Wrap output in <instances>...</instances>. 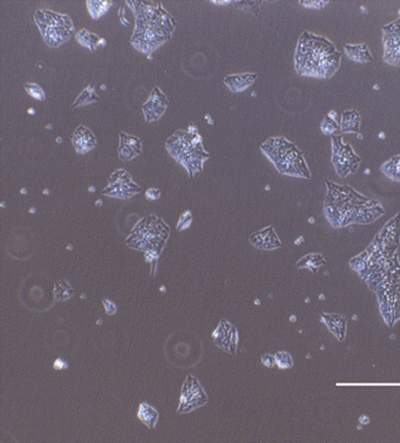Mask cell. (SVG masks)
Listing matches in <instances>:
<instances>
[{
  "label": "cell",
  "instance_id": "6da1fadb",
  "mask_svg": "<svg viewBox=\"0 0 400 443\" xmlns=\"http://www.w3.org/2000/svg\"><path fill=\"white\" fill-rule=\"evenodd\" d=\"M329 184L325 214L333 226H345L352 222L370 223L382 214V209L377 202H370L354 190L345 193V188Z\"/></svg>",
  "mask_w": 400,
  "mask_h": 443
},
{
  "label": "cell",
  "instance_id": "7a4b0ae2",
  "mask_svg": "<svg viewBox=\"0 0 400 443\" xmlns=\"http://www.w3.org/2000/svg\"><path fill=\"white\" fill-rule=\"evenodd\" d=\"M340 60V53L325 38L303 33L296 52V68L301 75L328 79L336 73Z\"/></svg>",
  "mask_w": 400,
  "mask_h": 443
},
{
  "label": "cell",
  "instance_id": "3957f363",
  "mask_svg": "<svg viewBox=\"0 0 400 443\" xmlns=\"http://www.w3.org/2000/svg\"><path fill=\"white\" fill-rule=\"evenodd\" d=\"M262 150L284 175L310 177L303 155L283 137H273L262 144Z\"/></svg>",
  "mask_w": 400,
  "mask_h": 443
},
{
  "label": "cell",
  "instance_id": "277c9868",
  "mask_svg": "<svg viewBox=\"0 0 400 443\" xmlns=\"http://www.w3.org/2000/svg\"><path fill=\"white\" fill-rule=\"evenodd\" d=\"M220 56L207 44H195L184 51L182 67L193 77H212L217 70Z\"/></svg>",
  "mask_w": 400,
  "mask_h": 443
},
{
  "label": "cell",
  "instance_id": "5b68a950",
  "mask_svg": "<svg viewBox=\"0 0 400 443\" xmlns=\"http://www.w3.org/2000/svg\"><path fill=\"white\" fill-rule=\"evenodd\" d=\"M160 15L155 20L136 18V27L131 41L140 52L152 53L156 47L162 45L170 38V32L167 31L160 23Z\"/></svg>",
  "mask_w": 400,
  "mask_h": 443
},
{
  "label": "cell",
  "instance_id": "8992f818",
  "mask_svg": "<svg viewBox=\"0 0 400 443\" xmlns=\"http://www.w3.org/2000/svg\"><path fill=\"white\" fill-rule=\"evenodd\" d=\"M153 219L154 217L147 218L141 224H138V228L135 229L131 237L127 239L128 245L157 255L156 250L159 248L161 249L160 242L164 243L168 230L162 221L157 218L155 222H153Z\"/></svg>",
  "mask_w": 400,
  "mask_h": 443
},
{
  "label": "cell",
  "instance_id": "52a82bcc",
  "mask_svg": "<svg viewBox=\"0 0 400 443\" xmlns=\"http://www.w3.org/2000/svg\"><path fill=\"white\" fill-rule=\"evenodd\" d=\"M166 147L168 153L180 163L184 156L191 154V151L202 148V139L198 133L179 130L167 140Z\"/></svg>",
  "mask_w": 400,
  "mask_h": 443
},
{
  "label": "cell",
  "instance_id": "ba28073f",
  "mask_svg": "<svg viewBox=\"0 0 400 443\" xmlns=\"http://www.w3.org/2000/svg\"><path fill=\"white\" fill-rule=\"evenodd\" d=\"M333 163L335 165L336 172L342 177L349 175L351 172H354V169L358 168V163L361 158H357L350 146H344L340 141V137H333Z\"/></svg>",
  "mask_w": 400,
  "mask_h": 443
},
{
  "label": "cell",
  "instance_id": "9c48e42d",
  "mask_svg": "<svg viewBox=\"0 0 400 443\" xmlns=\"http://www.w3.org/2000/svg\"><path fill=\"white\" fill-rule=\"evenodd\" d=\"M138 191H140V188L131 181V175L126 170L120 169L110 176L108 186L103 190V193L117 198H129Z\"/></svg>",
  "mask_w": 400,
  "mask_h": 443
},
{
  "label": "cell",
  "instance_id": "30bf717a",
  "mask_svg": "<svg viewBox=\"0 0 400 443\" xmlns=\"http://www.w3.org/2000/svg\"><path fill=\"white\" fill-rule=\"evenodd\" d=\"M384 60L391 65H400V20L384 27Z\"/></svg>",
  "mask_w": 400,
  "mask_h": 443
},
{
  "label": "cell",
  "instance_id": "8fae6325",
  "mask_svg": "<svg viewBox=\"0 0 400 443\" xmlns=\"http://www.w3.org/2000/svg\"><path fill=\"white\" fill-rule=\"evenodd\" d=\"M206 401V394L198 385V380L194 379L193 376H189L187 383L184 385L182 397H181L180 411H193L195 408L202 406Z\"/></svg>",
  "mask_w": 400,
  "mask_h": 443
},
{
  "label": "cell",
  "instance_id": "7c38bea8",
  "mask_svg": "<svg viewBox=\"0 0 400 443\" xmlns=\"http://www.w3.org/2000/svg\"><path fill=\"white\" fill-rule=\"evenodd\" d=\"M167 105H168V101H167L166 95L163 94L159 88H154V91L149 96L148 101L146 102L142 107L143 113H145L146 121L152 122V121L160 119L166 110Z\"/></svg>",
  "mask_w": 400,
  "mask_h": 443
},
{
  "label": "cell",
  "instance_id": "4fadbf2b",
  "mask_svg": "<svg viewBox=\"0 0 400 443\" xmlns=\"http://www.w3.org/2000/svg\"><path fill=\"white\" fill-rule=\"evenodd\" d=\"M214 338H215L217 345L229 353H234L236 351L238 332H236V328L228 321L221 323L220 326L214 333Z\"/></svg>",
  "mask_w": 400,
  "mask_h": 443
},
{
  "label": "cell",
  "instance_id": "5bb4252c",
  "mask_svg": "<svg viewBox=\"0 0 400 443\" xmlns=\"http://www.w3.org/2000/svg\"><path fill=\"white\" fill-rule=\"evenodd\" d=\"M39 28L45 41L51 47L63 45L73 33V26H40Z\"/></svg>",
  "mask_w": 400,
  "mask_h": 443
},
{
  "label": "cell",
  "instance_id": "9a60e30c",
  "mask_svg": "<svg viewBox=\"0 0 400 443\" xmlns=\"http://www.w3.org/2000/svg\"><path fill=\"white\" fill-rule=\"evenodd\" d=\"M72 142L75 144V150L78 151L79 154L89 153L93 148H96L98 143L96 135L85 126L77 128L72 136Z\"/></svg>",
  "mask_w": 400,
  "mask_h": 443
},
{
  "label": "cell",
  "instance_id": "2e32d148",
  "mask_svg": "<svg viewBox=\"0 0 400 443\" xmlns=\"http://www.w3.org/2000/svg\"><path fill=\"white\" fill-rule=\"evenodd\" d=\"M141 141L133 135L126 133H120V147H119V156L122 161H131L135 156L141 154Z\"/></svg>",
  "mask_w": 400,
  "mask_h": 443
},
{
  "label": "cell",
  "instance_id": "e0dca14e",
  "mask_svg": "<svg viewBox=\"0 0 400 443\" xmlns=\"http://www.w3.org/2000/svg\"><path fill=\"white\" fill-rule=\"evenodd\" d=\"M250 242L263 250H273L280 248V242L273 228H266L262 231L256 232L250 237Z\"/></svg>",
  "mask_w": 400,
  "mask_h": 443
},
{
  "label": "cell",
  "instance_id": "ac0fdd59",
  "mask_svg": "<svg viewBox=\"0 0 400 443\" xmlns=\"http://www.w3.org/2000/svg\"><path fill=\"white\" fill-rule=\"evenodd\" d=\"M208 158H209V154H207L206 151L203 150V147L198 148L194 151H191V154L184 156L180 163L186 167L191 176H194L196 172L202 170L203 162Z\"/></svg>",
  "mask_w": 400,
  "mask_h": 443
},
{
  "label": "cell",
  "instance_id": "d6986e66",
  "mask_svg": "<svg viewBox=\"0 0 400 443\" xmlns=\"http://www.w3.org/2000/svg\"><path fill=\"white\" fill-rule=\"evenodd\" d=\"M322 319L326 323L328 328L331 330V333L335 334V337L338 338V340L343 341L345 338V330H347V318L340 314L323 313Z\"/></svg>",
  "mask_w": 400,
  "mask_h": 443
},
{
  "label": "cell",
  "instance_id": "ffe728a7",
  "mask_svg": "<svg viewBox=\"0 0 400 443\" xmlns=\"http://www.w3.org/2000/svg\"><path fill=\"white\" fill-rule=\"evenodd\" d=\"M257 74H236V75H228L224 79V84L231 88V91L238 93V91H243L245 89L252 86L254 81L256 80Z\"/></svg>",
  "mask_w": 400,
  "mask_h": 443
},
{
  "label": "cell",
  "instance_id": "44dd1931",
  "mask_svg": "<svg viewBox=\"0 0 400 443\" xmlns=\"http://www.w3.org/2000/svg\"><path fill=\"white\" fill-rule=\"evenodd\" d=\"M19 242L17 240H11V250H8L11 255L15 253V251H17V256L15 258H26V257L30 256V253L32 252L33 249V239L31 237V233L29 231L26 232V233H22V232H19Z\"/></svg>",
  "mask_w": 400,
  "mask_h": 443
},
{
  "label": "cell",
  "instance_id": "7402d4cb",
  "mask_svg": "<svg viewBox=\"0 0 400 443\" xmlns=\"http://www.w3.org/2000/svg\"><path fill=\"white\" fill-rule=\"evenodd\" d=\"M75 38L82 46L89 47L91 51H96L98 46H106V40L101 39L98 35L89 33L87 30H82L75 35Z\"/></svg>",
  "mask_w": 400,
  "mask_h": 443
},
{
  "label": "cell",
  "instance_id": "603a6c76",
  "mask_svg": "<svg viewBox=\"0 0 400 443\" xmlns=\"http://www.w3.org/2000/svg\"><path fill=\"white\" fill-rule=\"evenodd\" d=\"M361 117L357 110H347L342 116V130L345 133H357L359 131Z\"/></svg>",
  "mask_w": 400,
  "mask_h": 443
},
{
  "label": "cell",
  "instance_id": "cb8c5ba5",
  "mask_svg": "<svg viewBox=\"0 0 400 443\" xmlns=\"http://www.w3.org/2000/svg\"><path fill=\"white\" fill-rule=\"evenodd\" d=\"M345 53L356 63H368L372 60L368 47L365 45H345Z\"/></svg>",
  "mask_w": 400,
  "mask_h": 443
},
{
  "label": "cell",
  "instance_id": "d4e9b609",
  "mask_svg": "<svg viewBox=\"0 0 400 443\" xmlns=\"http://www.w3.org/2000/svg\"><path fill=\"white\" fill-rule=\"evenodd\" d=\"M138 418L142 422H145L146 425H148L149 428H154L157 422V418L159 414L154 408L150 407L148 404H141L140 406V411H138Z\"/></svg>",
  "mask_w": 400,
  "mask_h": 443
},
{
  "label": "cell",
  "instance_id": "484cf974",
  "mask_svg": "<svg viewBox=\"0 0 400 443\" xmlns=\"http://www.w3.org/2000/svg\"><path fill=\"white\" fill-rule=\"evenodd\" d=\"M100 98L96 94V89H94V84H89V87L82 91V94L79 95L77 101L73 103V108L75 107H80V105H89L91 102L99 101Z\"/></svg>",
  "mask_w": 400,
  "mask_h": 443
},
{
  "label": "cell",
  "instance_id": "4316f807",
  "mask_svg": "<svg viewBox=\"0 0 400 443\" xmlns=\"http://www.w3.org/2000/svg\"><path fill=\"white\" fill-rule=\"evenodd\" d=\"M382 170L389 176V179L400 182V155L386 162L385 165H382Z\"/></svg>",
  "mask_w": 400,
  "mask_h": 443
},
{
  "label": "cell",
  "instance_id": "83f0119b",
  "mask_svg": "<svg viewBox=\"0 0 400 443\" xmlns=\"http://www.w3.org/2000/svg\"><path fill=\"white\" fill-rule=\"evenodd\" d=\"M112 1H93V0H89L87 1V6H89V13L92 15L94 19H98V18L101 17L103 13H106V11L110 8V5H112Z\"/></svg>",
  "mask_w": 400,
  "mask_h": 443
},
{
  "label": "cell",
  "instance_id": "f1b7e54d",
  "mask_svg": "<svg viewBox=\"0 0 400 443\" xmlns=\"http://www.w3.org/2000/svg\"><path fill=\"white\" fill-rule=\"evenodd\" d=\"M275 360H276V365L280 369L291 368L294 366V360H292L291 355L288 352H278L275 355Z\"/></svg>",
  "mask_w": 400,
  "mask_h": 443
},
{
  "label": "cell",
  "instance_id": "f546056e",
  "mask_svg": "<svg viewBox=\"0 0 400 443\" xmlns=\"http://www.w3.org/2000/svg\"><path fill=\"white\" fill-rule=\"evenodd\" d=\"M191 351V346L187 342H183V344H177L175 345V347H174V352L179 355V358L175 360V361H182V360H187L188 361H191V353L189 352Z\"/></svg>",
  "mask_w": 400,
  "mask_h": 443
},
{
  "label": "cell",
  "instance_id": "4dcf8cb0",
  "mask_svg": "<svg viewBox=\"0 0 400 443\" xmlns=\"http://www.w3.org/2000/svg\"><path fill=\"white\" fill-rule=\"evenodd\" d=\"M25 89L32 98H37L39 101H44L46 98V94L43 91V88L37 84H25Z\"/></svg>",
  "mask_w": 400,
  "mask_h": 443
},
{
  "label": "cell",
  "instance_id": "1f68e13d",
  "mask_svg": "<svg viewBox=\"0 0 400 443\" xmlns=\"http://www.w3.org/2000/svg\"><path fill=\"white\" fill-rule=\"evenodd\" d=\"M337 128H338V126H337V123L336 121H335V119H331V117H329V116H328V117H325V119L323 120V133L326 134V135H330V134L335 133V131H336L337 130Z\"/></svg>",
  "mask_w": 400,
  "mask_h": 443
},
{
  "label": "cell",
  "instance_id": "d6a6232c",
  "mask_svg": "<svg viewBox=\"0 0 400 443\" xmlns=\"http://www.w3.org/2000/svg\"><path fill=\"white\" fill-rule=\"evenodd\" d=\"M191 211H186L182 216H181L180 222H179V224H177V230H184V229H187L189 225H191Z\"/></svg>",
  "mask_w": 400,
  "mask_h": 443
},
{
  "label": "cell",
  "instance_id": "836d02e7",
  "mask_svg": "<svg viewBox=\"0 0 400 443\" xmlns=\"http://www.w3.org/2000/svg\"><path fill=\"white\" fill-rule=\"evenodd\" d=\"M263 365L268 366V367H273L276 365V360H275V355L264 354L262 357Z\"/></svg>",
  "mask_w": 400,
  "mask_h": 443
},
{
  "label": "cell",
  "instance_id": "e575fe53",
  "mask_svg": "<svg viewBox=\"0 0 400 443\" xmlns=\"http://www.w3.org/2000/svg\"><path fill=\"white\" fill-rule=\"evenodd\" d=\"M160 196H161L160 190L154 189V188L147 190V193H146V197L150 200H159Z\"/></svg>",
  "mask_w": 400,
  "mask_h": 443
},
{
  "label": "cell",
  "instance_id": "d590c367",
  "mask_svg": "<svg viewBox=\"0 0 400 443\" xmlns=\"http://www.w3.org/2000/svg\"><path fill=\"white\" fill-rule=\"evenodd\" d=\"M103 304H105V309H106V312L108 313V314H114V313H115V311H117V309H115V305H114L113 302H108V300H105V302H103Z\"/></svg>",
  "mask_w": 400,
  "mask_h": 443
},
{
  "label": "cell",
  "instance_id": "8d00e7d4",
  "mask_svg": "<svg viewBox=\"0 0 400 443\" xmlns=\"http://www.w3.org/2000/svg\"><path fill=\"white\" fill-rule=\"evenodd\" d=\"M66 367H67V364H66V362L65 361H63L61 359H58L57 361H56V364H54V368L56 369H63L66 368Z\"/></svg>",
  "mask_w": 400,
  "mask_h": 443
},
{
  "label": "cell",
  "instance_id": "74e56055",
  "mask_svg": "<svg viewBox=\"0 0 400 443\" xmlns=\"http://www.w3.org/2000/svg\"><path fill=\"white\" fill-rule=\"evenodd\" d=\"M120 15H121V21H122V24H124L126 25V26H128V25H129V21H128L127 19H126V17H124V8H121Z\"/></svg>",
  "mask_w": 400,
  "mask_h": 443
},
{
  "label": "cell",
  "instance_id": "f35d334b",
  "mask_svg": "<svg viewBox=\"0 0 400 443\" xmlns=\"http://www.w3.org/2000/svg\"><path fill=\"white\" fill-rule=\"evenodd\" d=\"M89 191H91V193H93V191L96 193V186H89Z\"/></svg>",
  "mask_w": 400,
  "mask_h": 443
},
{
  "label": "cell",
  "instance_id": "ab89813d",
  "mask_svg": "<svg viewBox=\"0 0 400 443\" xmlns=\"http://www.w3.org/2000/svg\"><path fill=\"white\" fill-rule=\"evenodd\" d=\"M96 205H98V207H100V205H103V200H96Z\"/></svg>",
  "mask_w": 400,
  "mask_h": 443
},
{
  "label": "cell",
  "instance_id": "60d3db41",
  "mask_svg": "<svg viewBox=\"0 0 400 443\" xmlns=\"http://www.w3.org/2000/svg\"><path fill=\"white\" fill-rule=\"evenodd\" d=\"M30 212H31V214H36V207H31Z\"/></svg>",
  "mask_w": 400,
  "mask_h": 443
},
{
  "label": "cell",
  "instance_id": "b9f144b4",
  "mask_svg": "<svg viewBox=\"0 0 400 443\" xmlns=\"http://www.w3.org/2000/svg\"><path fill=\"white\" fill-rule=\"evenodd\" d=\"M27 112H29V114H31V115H33V114H34V109L33 108H30L29 110H27Z\"/></svg>",
  "mask_w": 400,
  "mask_h": 443
},
{
  "label": "cell",
  "instance_id": "7bdbcfd3",
  "mask_svg": "<svg viewBox=\"0 0 400 443\" xmlns=\"http://www.w3.org/2000/svg\"><path fill=\"white\" fill-rule=\"evenodd\" d=\"M44 195H50V190L49 189L44 190Z\"/></svg>",
  "mask_w": 400,
  "mask_h": 443
},
{
  "label": "cell",
  "instance_id": "ee69618b",
  "mask_svg": "<svg viewBox=\"0 0 400 443\" xmlns=\"http://www.w3.org/2000/svg\"><path fill=\"white\" fill-rule=\"evenodd\" d=\"M26 193H27V190H26L25 188H22V195H26Z\"/></svg>",
  "mask_w": 400,
  "mask_h": 443
},
{
  "label": "cell",
  "instance_id": "f6af8a7d",
  "mask_svg": "<svg viewBox=\"0 0 400 443\" xmlns=\"http://www.w3.org/2000/svg\"><path fill=\"white\" fill-rule=\"evenodd\" d=\"M57 142L58 143H61V142H63V139H61V137H58Z\"/></svg>",
  "mask_w": 400,
  "mask_h": 443
},
{
  "label": "cell",
  "instance_id": "bcb514c9",
  "mask_svg": "<svg viewBox=\"0 0 400 443\" xmlns=\"http://www.w3.org/2000/svg\"><path fill=\"white\" fill-rule=\"evenodd\" d=\"M47 129H52V124H49V126L46 127Z\"/></svg>",
  "mask_w": 400,
  "mask_h": 443
},
{
  "label": "cell",
  "instance_id": "7dc6e473",
  "mask_svg": "<svg viewBox=\"0 0 400 443\" xmlns=\"http://www.w3.org/2000/svg\"><path fill=\"white\" fill-rule=\"evenodd\" d=\"M72 248H73V246H72V245H68L67 246V249L68 250H72Z\"/></svg>",
  "mask_w": 400,
  "mask_h": 443
}]
</instances>
